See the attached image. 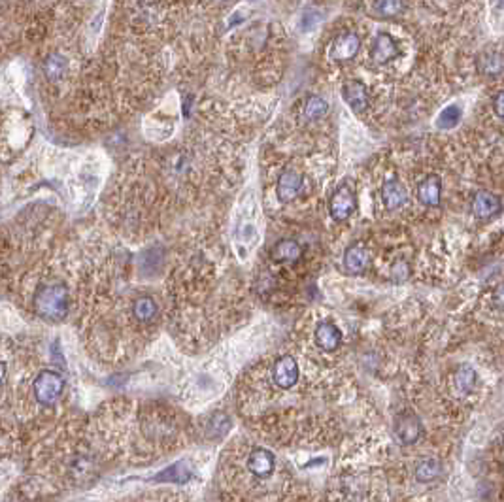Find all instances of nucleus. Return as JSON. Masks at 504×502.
<instances>
[{"label":"nucleus","instance_id":"nucleus-11","mask_svg":"<svg viewBox=\"0 0 504 502\" xmlns=\"http://www.w3.org/2000/svg\"><path fill=\"white\" fill-rule=\"evenodd\" d=\"M342 97L346 104L357 112V114H361L367 110L369 106V91L364 87V83H361L359 80H350L346 81L342 85Z\"/></svg>","mask_w":504,"mask_h":502},{"label":"nucleus","instance_id":"nucleus-17","mask_svg":"<svg viewBox=\"0 0 504 502\" xmlns=\"http://www.w3.org/2000/svg\"><path fill=\"white\" fill-rule=\"evenodd\" d=\"M42 72L46 76L47 81H51V83H57V81H61L68 72V59L65 57L62 53L59 51H55V53H49L44 59V65H42Z\"/></svg>","mask_w":504,"mask_h":502},{"label":"nucleus","instance_id":"nucleus-12","mask_svg":"<svg viewBox=\"0 0 504 502\" xmlns=\"http://www.w3.org/2000/svg\"><path fill=\"white\" fill-rule=\"evenodd\" d=\"M398 55V47L397 42L391 38V34L387 33H380L374 38V44H372V49H370V59L374 60L376 65H385L389 62Z\"/></svg>","mask_w":504,"mask_h":502},{"label":"nucleus","instance_id":"nucleus-26","mask_svg":"<svg viewBox=\"0 0 504 502\" xmlns=\"http://www.w3.org/2000/svg\"><path fill=\"white\" fill-rule=\"evenodd\" d=\"M493 304L498 308H504V283H501L495 291H493Z\"/></svg>","mask_w":504,"mask_h":502},{"label":"nucleus","instance_id":"nucleus-25","mask_svg":"<svg viewBox=\"0 0 504 502\" xmlns=\"http://www.w3.org/2000/svg\"><path fill=\"white\" fill-rule=\"evenodd\" d=\"M493 110H495V114H497L498 117H504V91H501V93L495 97V101H493Z\"/></svg>","mask_w":504,"mask_h":502},{"label":"nucleus","instance_id":"nucleus-20","mask_svg":"<svg viewBox=\"0 0 504 502\" xmlns=\"http://www.w3.org/2000/svg\"><path fill=\"white\" fill-rule=\"evenodd\" d=\"M327 112H329V104H327L325 99L317 97V94L310 97L306 104H304V119L306 121L321 119V117L327 115Z\"/></svg>","mask_w":504,"mask_h":502},{"label":"nucleus","instance_id":"nucleus-3","mask_svg":"<svg viewBox=\"0 0 504 502\" xmlns=\"http://www.w3.org/2000/svg\"><path fill=\"white\" fill-rule=\"evenodd\" d=\"M299 376H301V370H299V362L293 355H282L272 365V382L283 391L295 387Z\"/></svg>","mask_w":504,"mask_h":502},{"label":"nucleus","instance_id":"nucleus-28","mask_svg":"<svg viewBox=\"0 0 504 502\" xmlns=\"http://www.w3.org/2000/svg\"><path fill=\"white\" fill-rule=\"evenodd\" d=\"M244 21V15L242 14H235V17L229 21V27H236V25H240Z\"/></svg>","mask_w":504,"mask_h":502},{"label":"nucleus","instance_id":"nucleus-5","mask_svg":"<svg viewBox=\"0 0 504 502\" xmlns=\"http://www.w3.org/2000/svg\"><path fill=\"white\" fill-rule=\"evenodd\" d=\"M304 187V176L299 172V170H293V168H287L283 170L280 178H278V183H276V196L278 201L283 202V204H289L293 202L301 194Z\"/></svg>","mask_w":504,"mask_h":502},{"label":"nucleus","instance_id":"nucleus-1","mask_svg":"<svg viewBox=\"0 0 504 502\" xmlns=\"http://www.w3.org/2000/svg\"><path fill=\"white\" fill-rule=\"evenodd\" d=\"M96 433L91 438L99 453L106 451L128 457V461H155L167 455L187 438V417L162 404L115 402L99 412Z\"/></svg>","mask_w":504,"mask_h":502},{"label":"nucleus","instance_id":"nucleus-27","mask_svg":"<svg viewBox=\"0 0 504 502\" xmlns=\"http://www.w3.org/2000/svg\"><path fill=\"white\" fill-rule=\"evenodd\" d=\"M317 19H319V17H317L316 14H304L303 21H301V27H303V31H310V28L316 25Z\"/></svg>","mask_w":504,"mask_h":502},{"label":"nucleus","instance_id":"nucleus-21","mask_svg":"<svg viewBox=\"0 0 504 502\" xmlns=\"http://www.w3.org/2000/svg\"><path fill=\"white\" fill-rule=\"evenodd\" d=\"M474 385H476V372H474V369L464 365L455 372V389L461 395H469Z\"/></svg>","mask_w":504,"mask_h":502},{"label":"nucleus","instance_id":"nucleus-15","mask_svg":"<svg viewBox=\"0 0 504 502\" xmlns=\"http://www.w3.org/2000/svg\"><path fill=\"white\" fill-rule=\"evenodd\" d=\"M314 338H316V344L323 351H335L340 346V342H342V333H340V328L336 327L335 323L323 321L316 327Z\"/></svg>","mask_w":504,"mask_h":502},{"label":"nucleus","instance_id":"nucleus-29","mask_svg":"<svg viewBox=\"0 0 504 502\" xmlns=\"http://www.w3.org/2000/svg\"><path fill=\"white\" fill-rule=\"evenodd\" d=\"M215 2H229V0H215Z\"/></svg>","mask_w":504,"mask_h":502},{"label":"nucleus","instance_id":"nucleus-10","mask_svg":"<svg viewBox=\"0 0 504 502\" xmlns=\"http://www.w3.org/2000/svg\"><path fill=\"white\" fill-rule=\"evenodd\" d=\"M421 421H419V417L410 412H406V414L398 415L397 417V423H395V433H397L398 440L404 444V446H410V444L417 442L419 440V436H421Z\"/></svg>","mask_w":504,"mask_h":502},{"label":"nucleus","instance_id":"nucleus-9","mask_svg":"<svg viewBox=\"0 0 504 502\" xmlns=\"http://www.w3.org/2000/svg\"><path fill=\"white\" fill-rule=\"evenodd\" d=\"M359 49H361V40L355 33L340 34L330 46V59L338 60V62L350 60L359 53Z\"/></svg>","mask_w":504,"mask_h":502},{"label":"nucleus","instance_id":"nucleus-8","mask_svg":"<svg viewBox=\"0 0 504 502\" xmlns=\"http://www.w3.org/2000/svg\"><path fill=\"white\" fill-rule=\"evenodd\" d=\"M303 246L293 238H282L270 249V259L280 265H295L303 259Z\"/></svg>","mask_w":504,"mask_h":502},{"label":"nucleus","instance_id":"nucleus-19","mask_svg":"<svg viewBox=\"0 0 504 502\" xmlns=\"http://www.w3.org/2000/svg\"><path fill=\"white\" fill-rule=\"evenodd\" d=\"M440 476H442V462L437 461V459H423L421 462H417L416 467L417 482L432 483L437 482Z\"/></svg>","mask_w":504,"mask_h":502},{"label":"nucleus","instance_id":"nucleus-14","mask_svg":"<svg viewBox=\"0 0 504 502\" xmlns=\"http://www.w3.org/2000/svg\"><path fill=\"white\" fill-rule=\"evenodd\" d=\"M370 265V255L364 246L353 244L344 253V268L348 274H363Z\"/></svg>","mask_w":504,"mask_h":502},{"label":"nucleus","instance_id":"nucleus-23","mask_svg":"<svg viewBox=\"0 0 504 502\" xmlns=\"http://www.w3.org/2000/svg\"><path fill=\"white\" fill-rule=\"evenodd\" d=\"M461 115H463V112H461V108L457 106V104H450V106H446L438 114V119H437V125L440 128H453V127H457L459 125V121H461Z\"/></svg>","mask_w":504,"mask_h":502},{"label":"nucleus","instance_id":"nucleus-22","mask_svg":"<svg viewBox=\"0 0 504 502\" xmlns=\"http://www.w3.org/2000/svg\"><path fill=\"white\" fill-rule=\"evenodd\" d=\"M372 10L382 17H395L404 12V0H374Z\"/></svg>","mask_w":504,"mask_h":502},{"label":"nucleus","instance_id":"nucleus-24","mask_svg":"<svg viewBox=\"0 0 504 502\" xmlns=\"http://www.w3.org/2000/svg\"><path fill=\"white\" fill-rule=\"evenodd\" d=\"M410 274V270H408V265L404 261H397L393 265V270H391V278L395 281H403L408 278Z\"/></svg>","mask_w":504,"mask_h":502},{"label":"nucleus","instance_id":"nucleus-4","mask_svg":"<svg viewBox=\"0 0 504 502\" xmlns=\"http://www.w3.org/2000/svg\"><path fill=\"white\" fill-rule=\"evenodd\" d=\"M357 208V199L353 189L340 185L329 199V214L335 221H346Z\"/></svg>","mask_w":504,"mask_h":502},{"label":"nucleus","instance_id":"nucleus-7","mask_svg":"<svg viewBox=\"0 0 504 502\" xmlns=\"http://www.w3.org/2000/svg\"><path fill=\"white\" fill-rule=\"evenodd\" d=\"M471 210L474 217H478V219H493V217H497L503 212V202L495 193L482 189V191H478L474 194Z\"/></svg>","mask_w":504,"mask_h":502},{"label":"nucleus","instance_id":"nucleus-6","mask_svg":"<svg viewBox=\"0 0 504 502\" xmlns=\"http://www.w3.org/2000/svg\"><path fill=\"white\" fill-rule=\"evenodd\" d=\"M246 469L253 478L264 480L272 476L276 469V457L274 453L267 448H253L249 451L248 461H246Z\"/></svg>","mask_w":504,"mask_h":502},{"label":"nucleus","instance_id":"nucleus-13","mask_svg":"<svg viewBox=\"0 0 504 502\" xmlns=\"http://www.w3.org/2000/svg\"><path fill=\"white\" fill-rule=\"evenodd\" d=\"M440 194H442V180L437 174H429L425 180L419 181L417 185V201L425 206L435 208L440 204Z\"/></svg>","mask_w":504,"mask_h":502},{"label":"nucleus","instance_id":"nucleus-2","mask_svg":"<svg viewBox=\"0 0 504 502\" xmlns=\"http://www.w3.org/2000/svg\"><path fill=\"white\" fill-rule=\"evenodd\" d=\"M65 376L55 369H40L34 374L33 399L40 410L53 408L65 393Z\"/></svg>","mask_w":504,"mask_h":502},{"label":"nucleus","instance_id":"nucleus-16","mask_svg":"<svg viewBox=\"0 0 504 502\" xmlns=\"http://www.w3.org/2000/svg\"><path fill=\"white\" fill-rule=\"evenodd\" d=\"M382 202L387 210H397L408 201V191L398 180H387L382 187Z\"/></svg>","mask_w":504,"mask_h":502},{"label":"nucleus","instance_id":"nucleus-18","mask_svg":"<svg viewBox=\"0 0 504 502\" xmlns=\"http://www.w3.org/2000/svg\"><path fill=\"white\" fill-rule=\"evenodd\" d=\"M478 68L484 76L498 78V76L504 74V55L495 53V51L484 53L478 59Z\"/></svg>","mask_w":504,"mask_h":502}]
</instances>
